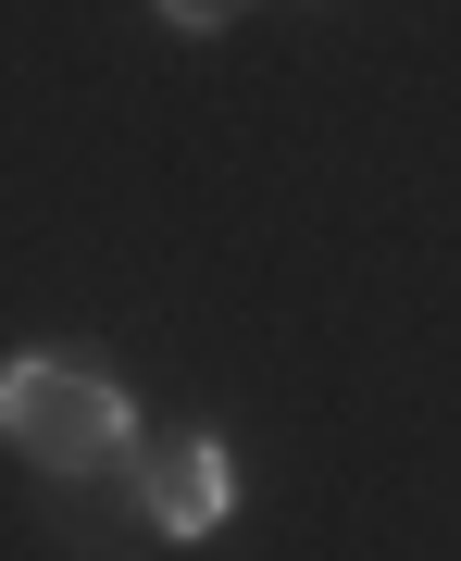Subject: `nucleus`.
I'll list each match as a JSON object with an SVG mask.
<instances>
[{
	"instance_id": "obj_1",
	"label": "nucleus",
	"mask_w": 461,
	"mask_h": 561,
	"mask_svg": "<svg viewBox=\"0 0 461 561\" xmlns=\"http://www.w3.org/2000/svg\"><path fill=\"white\" fill-rule=\"evenodd\" d=\"M0 437L25 461H50V474H101V461L138 474V400L76 350H13L0 362Z\"/></svg>"
},
{
	"instance_id": "obj_2",
	"label": "nucleus",
	"mask_w": 461,
	"mask_h": 561,
	"mask_svg": "<svg viewBox=\"0 0 461 561\" xmlns=\"http://www.w3.org/2000/svg\"><path fill=\"white\" fill-rule=\"evenodd\" d=\"M138 512L162 537H224V512H238V449L224 437H175L138 461Z\"/></svg>"
},
{
	"instance_id": "obj_3",
	"label": "nucleus",
	"mask_w": 461,
	"mask_h": 561,
	"mask_svg": "<svg viewBox=\"0 0 461 561\" xmlns=\"http://www.w3.org/2000/svg\"><path fill=\"white\" fill-rule=\"evenodd\" d=\"M150 13H162V25H187V38H212V25H238L250 0H150Z\"/></svg>"
}]
</instances>
